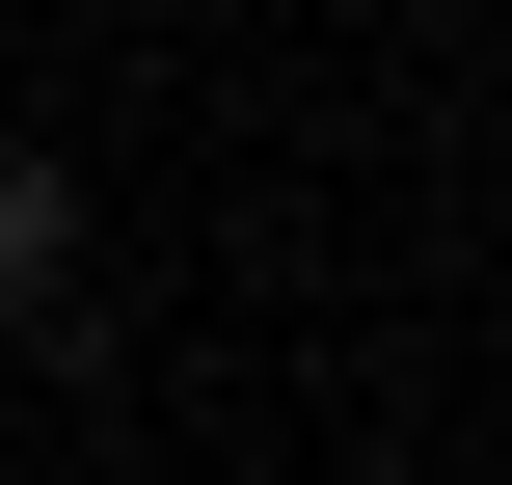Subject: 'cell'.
<instances>
[{
    "mask_svg": "<svg viewBox=\"0 0 512 485\" xmlns=\"http://www.w3.org/2000/svg\"><path fill=\"white\" fill-rule=\"evenodd\" d=\"M324 27H351V0H324Z\"/></svg>",
    "mask_w": 512,
    "mask_h": 485,
    "instance_id": "cell-2",
    "label": "cell"
},
{
    "mask_svg": "<svg viewBox=\"0 0 512 485\" xmlns=\"http://www.w3.org/2000/svg\"><path fill=\"white\" fill-rule=\"evenodd\" d=\"M54 297H81V162L0 135V324H54Z\"/></svg>",
    "mask_w": 512,
    "mask_h": 485,
    "instance_id": "cell-1",
    "label": "cell"
}]
</instances>
